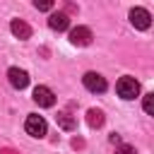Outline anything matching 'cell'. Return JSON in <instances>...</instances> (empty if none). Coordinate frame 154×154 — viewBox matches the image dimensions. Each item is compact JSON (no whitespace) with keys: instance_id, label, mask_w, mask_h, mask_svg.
I'll list each match as a JSON object with an SVG mask.
<instances>
[{"instance_id":"obj_8","label":"cell","mask_w":154,"mask_h":154,"mask_svg":"<svg viewBox=\"0 0 154 154\" xmlns=\"http://www.w3.org/2000/svg\"><path fill=\"white\" fill-rule=\"evenodd\" d=\"M67 24H70L67 12H53V14L48 17V26H51V29H55V31H65V29H67Z\"/></svg>"},{"instance_id":"obj_4","label":"cell","mask_w":154,"mask_h":154,"mask_svg":"<svg viewBox=\"0 0 154 154\" xmlns=\"http://www.w3.org/2000/svg\"><path fill=\"white\" fill-rule=\"evenodd\" d=\"M130 22H132L135 29H149L152 14H149L147 10H142V7H132V10H130Z\"/></svg>"},{"instance_id":"obj_11","label":"cell","mask_w":154,"mask_h":154,"mask_svg":"<svg viewBox=\"0 0 154 154\" xmlns=\"http://www.w3.org/2000/svg\"><path fill=\"white\" fill-rule=\"evenodd\" d=\"M87 123H89L91 128H101V125H103V111L89 108V111H87Z\"/></svg>"},{"instance_id":"obj_7","label":"cell","mask_w":154,"mask_h":154,"mask_svg":"<svg viewBox=\"0 0 154 154\" xmlns=\"http://www.w3.org/2000/svg\"><path fill=\"white\" fill-rule=\"evenodd\" d=\"M7 79H10V84H12L14 89H24V87L29 84L26 70H19V67H10V70H7Z\"/></svg>"},{"instance_id":"obj_2","label":"cell","mask_w":154,"mask_h":154,"mask_svg":"<svg viewBox=\"0 0 154 154\" xmlns=\"http://www.w3.org/2000/svg\"><path fill=\"white\" fill-rule=\"evenodd\" d=\"M24 130H26L31 137H43L46 130H48V125H46V120H43L41 116L31 113V116H26V120H24Z\"/></svg>"},{"instance_id":"obj_13","label":"cell","mask_w":154,"mask_h":154,"mask_svg":"<svg viewBox=\"0 0 154 154\" xmlns=\"http://www.w3.org/2000/svg\"><path fill=\"white\" fill-rule=\"evenodd\" d=\"M34 7L46 12V10H53V2H51V0H36V2H34Z\"/></svg>"},{"instance_id":"obj_1","label":"cell","mask_w":154,"mask_h":154,"mask_svg":"<svg viewBox=\"0 0 154 154\" xmlns=\"http://www.w3.org/2000/svg\"><path fill=\"white\" fill-rule=\"evenodd\" d=\"M116 91H118V96H120V99L132 101V99L140 94V82H137L135 77H130V75H125V77H120V79H118Z\"/></svg>"},{"instance_id":"obj_9","label":"cell","mask_w":154,"mask_h":154,"mask_svg":"<svg viewBox=\"0 0 154 154\" xmlns=\"http://www.w3.org/2000/svg\"><path fill=\"white\" fill-rule=\"evenodd\" d=\"M10 29H12V34L17 36V38H29L31 36V26L24 22V19H12V24H10Z\"/></svg>"},{"instance_id":"obj_10","label":"cell","mask_w":154,"mask_h":154,"mask_svg":"<svg viewBox=\"0 0 154 154\" xmlns=\"http://www.w3.org/2000/svg\"><path fill=\"white\" fill-rule=\"evenodd\" d=\"M58 125H60L63 130H75V128H77V118H75L70 111H60V113H58Z\"/></svg>"},{"instance_id":"obj_12","label":"cell","mask_w":154,"mask_h":154,"mask_svg":"<svg viewBox=\"0 0 154 154\" xmlns=\"http://www.w3.org/2000/svg\"><path fill=\"white\" fill-rule=\"evenodd\" d=\"M144 111L149 116L154 113V94H144Z\"/></svg>"},{"instance_id":"obj_3","label":"cell","mask_w":154,"mask_h":154,"mask_svg":"<svg viewBox=\"0 0 154 154\" xmlns=\"http://www.w3.org/2000/svg\"><path fill=\"white\" fill-rule=\"evenodd\" d=\"M82 84L89 89V91H94V94H101V91H106V79L99 75V72H87L84 77H82Z\"/></svg>"},{"instance_id":"obj_14","label":"cell","mask_w":154,"mask_h":154,"mask_svg":"<svg viewBox=\"0 0 154 154\" xmlns=\"http://www.w3.org/2000/svg\"><path fill=\"white\" fill-rule=\"evenodd\" d=\"M116 154H137V152H135V147H130V144H118V147H116Z\"/></svg>"},{"instance_id":"obj_5","label":"cell","mask_w":154,"mask_h":154,"mask_svg":"<svg viewBox=\"0 0 154 154\" xmlns=\"http://www.w3.org/2000/svg\"><path fill=\"white\" fill-rule=\"evenodd\" d=\"M34 101H36L38 106H43V108H51V106L55 103V94H53L48 87L38 84V87L34 89Z\"/></svg>"},{"instance_id":"obj_6","label":"cell","mask_w":154,"mask_h":154,"mask_svg":"<svg viewBox=\"0 0 154 154\" xmlns=\"http://www.w3.org/2000/svg\"><path fill=\"white\" fill-rule=\"evenodd\" d=\"M70 43H75V46H89V43H91V29H87V26H75V29L70 31Z\"/></svg>"}]
</instances>
